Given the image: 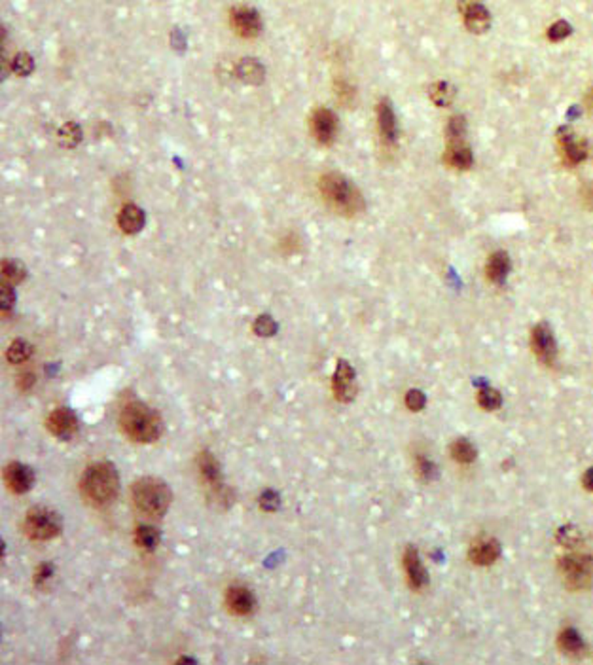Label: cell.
Listing matches in <instances>:
<instances>
[{
    "label": "cell",
    "instance_id": "37",
    "mask_svg": "<svg viewBox=\"0 0 593 665\" xmlns=\"http://www.w3.org/2000/svg\"><path fill=\"white\" fill-rule=\"evenodd\" d=\"M425 404H427V396H425L423 390H408V395H406V406H408V409H411V411H421V409L425 408Z\"/></svg>",
    "mask_w": 593,
    "mask_h": 665
},
{
    "label": "cell",
    "instance_id": "39",
    "mask_svg": "<svg viewBox=\"0 0 593 665\" xmlns=\"http://www.w3.org/2000/svg\"><path fill=\"white\" fill-rule=\"evenodd\" d=\"M0 294H2V313H4V315H8V313L12 311L13 303H15V292H13L12 284L2 283Z\"/></svg>",
    "mask_w": 593,
    "mask_h": 665
},
{
    "label": "cell",
    "instance_id": "33",
    "mask_svg": "<svg viewBox=\"0 0 593 665\" xmlns=\"http://www.w3.org/2000/svg\"><path fill=\"white\" fill-rule=\"evenodd\" d=\"M12 71L17 76H29L34 71V61L29 53H17L12 61Z\"/></svg>",
    "mask_w": 593,
    "mask_h": 665
},
{
    "label": "cell",
    "instance_id": "31",
    "mask_svg": "<svg viewBox=\"0 0 593 665\" xmlns=\"http://www.w3.org/2000/svg\"><path fill=\"white\" fill-rule=\"evenodd\" d=\"M478 404L483 409H488V411H495V409H499L502 406V396L499 390L491 389V387H483L478 393Z\"/></svg>",
    "mask_w": 593,
    "mask_h": 665
},
{
    "label": "cell",
    "instance_id": "42",
    "mask_svg": "<svg viewBox=\"0 0 593 665\" xmlns=\"http://www.w3.org/2000/svg\"><path fill=\"white\" fill-rule=\"evenodd\" d=\"M584 488L593 491V468L586 470V474H584Z\"/></svg>",
    "mask_w": 593,
    "mask_h": 665
},
{
    "label": "cell",
    "instance_id": "16",
    "mask_svg": "<svg viewBox=\"0 0 593 665\" xmlns=\"http://www.w3.org/2000/svg\"><path fill=\"white\" fill-rule=\"evenodd\" d=\"M4 481L13 495H25L33 489L36 474L29 465L13 461L4 468Z\"/></svg>",
    "mask_w": 593,
    "mask_h": 665
},
{
    "label": "cell",
    "instance_id": "32",
    "mask_svg": "<svg viewBox=\"0 0 593 665\" xmlns=\"http://www.w3.org/2000/svg\"><path fill=\"white\" fill-rule=\"evenodd\" d=\"M252 330H254V334L260 337H271L277 334L279 324L275 323V319L271 315H260L252 324Z\"/></svg>",
    "mask_w": 593,
    "mask_h": 665
},
{
    "label": "cell",
    "instance_id": "1",
    "mask_svg": "<svg viewBox=\"0 0 593 665\" xmlns=\"http://www.w3.org/2000/svg\"><path fill=\"white\" fill-rule=\"evenodd\" d=\"M119 491L118 468L108 461H97L89 465L80 478V493L87 504L95 508H106L112 504Z\"/></svg>",
    "mask_w": 593,
    "mask_h": 665
},
{
    "label": "cell",
    "instance_id": "19",
    "mask_svg": "<svg viewBox=\"0 0 593 665\" xmlns=\"http://www.w3.org/2000/svg\"><path fill=\"white\" fill-rule=\"evenodd\" d=\"M377 129L381 135V140L385 145H395L398 138V122H396L395 110L387 99L379 101L377 105Z\"/></svg>",
    "mask_w": 593,
    "mask_h": 665
},
{
    "label": "cell",
    "instance_id": "10",
    "mask_svg": "<svg viewBox=\"0 0 593 665\" xmlns=\"http://www.w3.org/2000/svg\"><path fill=\"white\" fill-rule=\"evenodd\" d=\"M46 427L57 440L68 441L78 434L80 421L71 408H55L47 415Z\"/></svg>",
    "mask_w": 593,
    "mask_h": 665
},
{
    "label": "cell",
    "instance_id": "35",
    "mask_svg": "<svg viewBox=\"0 0 593 665\" xmlns=\"http://www.w3.org/2000/svg\"><path fill=\"white\" fill-rule=\"evenodd\" d=\"M464 131H467V119L462 118L461 114L451 116L446 126V138H461L464 137Z\"/></svg>",
    "mask_w": 593,
    "mask_h": 665
},
{
    "label": "cell",
    "instance_id": "6",
    "mask_svg": "<svg viewBox=\"0 0 593 665\" xmlns=\"http://www.w3.org/2000/svg\"><path fill=\"white\" fill-rule=\"evenodd\" d=\"M561 580L569 590H587L593 586V557L587 553H567L557 561Z\"/></svg>",
    "mask_w": 593,
    "mask_h": 665
},
{
    "label": "cell",
    "instance_id": "13",
    "mask_svg": "<svg viewBox=\"0 0 593 665\" xmlns=\"http://www.w3.org/2000/svg\"><path fill=\"white\" fill-rule=\"evenodd\" d=\"M462 21L470 33L483 34L491 27V13L480 0H459Z\"/></svg>",
    "mask_w": 593,
    "mask_h": 665
},
{
    "label": "cell",
    "instance_id": "25",
    "mask_svg": "<svg viewBox=\"0 0 593 665\" xmlns=\"http://www.w3.org/2000/svg\"><path fill=\"white\" fill-rule=\"evenodd\" d=\"M559 648L563 652L573 654V656H578V654L584 652V639L580 637V633L576 631L574 627H565L563 631L559 633Z\"/></svg>",
    "mask_w": 593,
    "mask_h": 665
},
{
    "label": "cell",
    "instance_id": "28",
    "mask_svg": "<svg viewBox=\"0 0 593 665\" xmlns=\"http://www.w3.org/2000/svg\"><path fill=\"white\" fill-rule=\"evenodd\" d=\"M27 268L17 260H2V279L4 283L20 284L25 281Z\"/></svg>",
    "mask_w": 593,
    "mask_h": 665
},
{
    "label": "cell",
    "instance_id": "36",
    "mask_svg": "<svg viewBox=\"0 0 593 665\" xmlns=\"http://www.w3.org/2000/svg\"><path fill=\"white\" fill-rule=\"evenodd\" d=\"M573 33V27L569 25L567 21H555L554 25L548 29V38L552 40V42H561V40H565L569 34Z\"/></svg>",
    "mask_w": 593,
    "mask_h": 665
},
{
    "label": "cell",
    "instance_id": "3",
    "mask_svg": "<svg viewBox=\"0 0 593 665\" xmlns=\"http://www.w3.org/2000/svg\"><path fill=\"white\" fill-rule=\"evenodd\" d=\"M119 428L131 441L154 444L163 432V421L152 406L135 400L127 402L119 411Z\"/></svg>",
    "mask_w": 593,
    "mask_h": 665
},
{
    "label": "cell",
    "instance_id": "24",
    "mask_svg": "<svg viewBox=\"0 0 593 665\" xmlns=\"http://www.w3.org/2000/svg\"><path fill=\"white\" fill-rule=\"evenodd\" d=\"M133 540H135V544H137L140 550L154 552V550L159 546V542H161V533H159V529L154 527V525H139V527L135 529Z\"/></svg>",
    "mask_w": 593,
    "mask_h": 665
},
{
    "label": "cell",
    "instance_id": "21",
    "mask_svg": "<svg viewBox=\"0 0 593 665\" xmlns=\"http://www.w3.org/2000/svg\"><path fill=\"white\" fill-rule=\"evenodd\" d=\"M146 224V214L145 211L137 207L135 203H127L122 207V211L118 214V226L119 230L124 231L126 235H135L142 231Z\"/></svg>",
    "mask_w": 593,
    "mask_h": 665
},
{
    "label": "cell",
    "instance_id": "38",
    "mask_svg": "<svg viewBox=\"0 0 593 665\" xmlns=\"http://www.w3.org/2000/svg\"><path fill=\"white\" fill-rule=\"evenodd\" d=\"M417 472H419L423 480H432L436 476V465L430 462L425 455H419L417 457Z\"/></svg>",
    "mask_w": 593,
    "mask_h": 665
},
{
    "label": "cell",
    "instance_id": "40",
    "mask_svg": "<svg viewBox=\"0 0 593 665\" xmlns=\"http://www.w3.org/2000/svg\"><path fill=\"white\" fill-rule=\"evenodd\" d=\"M53 574H55V567H53V563H50V561L42 563V565L36 569V573H34V584H36V586H42L46 580L52 578Z\"/></svg>",
    "mask_w": 593,
    "mask_h": 665
},
{
    "label": "cell",
    "instance_id": "34",
    "mask_svg": "<svg viewBox=\"0 0 593 665\" xmlns=\"http://www.w3.org/2000/svg\"><path fill=\"white\" fill-rule=\"evenodd\" d=\"M258 504H260V508H262L264 512H277L279 508H281V495H279L277 491H273V489H265L264 493L260 495Z\"/></svg>",
    "mask_w": 593,
    "mask_h": 665
},
{
    "label": "cell",
    "instance_id": "15",
    "mask_svg": "<svg viewBox=\"0 0 593 665\" xmlns=\"http://www.w3.org/2000/svg\"><path fill=\"white\" fill-rule=\"evenodd\" d=\"M332 390L339 402L355 400L356 396V374L355 368L347 360H337L336 372L332 377Z\"/></svg>",
    "mask_w": 593,
    "mask_h": 665
},
{
    "label": "cell",
    "instance_id": "9",
    "mask_svg": "<svg viewBox=\"0 0 593 665\" xmlns=\"http://www.w3.org/2000/svg\"><path fill=\"white\" fill-rule=\"evenodd\" d=\"M311 135L315 137V140L319 145L323 146H332L334 145V140L337 138V133H339V119L337 116L330 108H316L311 114Z\"/></svg>",
    "mask_w": 593,
    "mask_h": 665
},
{
    "label": "cell",
    "instance_id": "14",
    "mask_svg": "<svg viewBox=\"0 0 593 665\" xmlns=\"http://www.w3.org/2000/svg\"><path fill=\"white\" fill-rule=\"evenodd\" d=\"M224 605L233 616H251L256 611V597L251 587L233 584L226 590Z\"/></svg>",
    "mask_w": 593,
    "mask_h": 665
},
{
    "label": "cell",
    "instance_id": "5",
    "mask_svg": "<svg viewBox=\"0 0 593 665\" xmlns=\"http://www.w3.org/2000/svg\"><path fill=\"white\" fill-rule=\"evenodd\" d=\"M63 531V518L47 506H33L23 520V533L34 542H46L59 536Z\"/></svg>",
    "mask_w": 593,
    "mask_h": 665
},
{
    "label": "cell",
    "instance_id": "27",
    "mask_svg": "<svg viewBox=\"0 0 593 665\" xmlns=\"http://www.w3.org/2000/svg\"><path fill=\"white\" fill-rule=\"evenodd\" d=\"M33 356V345L27 339H13L6 351V358L10 364H23Z\"/></svg>",
    "mask_w": 593,
    "mask_h": 665
},
{
    "label": "cell",
    "instance_id": "26",
    "mask_svg": "<svg viewBox=\"0 0 593 665\" xmlns=\"http://www.w3.org/2000/svg\"><path fill=\"white\" fill-rule=\"evenodd\" d=\"M451 457H453L455 461L461 462V465H470V462L476 461V457H478V449L474 448V444L467 438H459V440H455L451 444Z\"/></svg>",
    "mask_w": 593,
    "mask_h": 665
},
{
    "label": "cell",
    "instance_id": "7",
    "mask_svg": "<svg viewBox=\"0 0 593 665\" xmlns=\"http://www.w3.org/2000/svg\"><path fill=\"white\" fill-rule=\"evenodd\" d=\"M198 472L199 478L203 481L207 488L211 489V495L214 497V501H226L224 493H230V489L224 485L222 480V467L220 462L211 451H201L198 455Z\"/></svg>",
    "mask_w": 593,
    "mask_h": 665
},
{
    "label": "cell",
    "instance_id": "23",
    "mask_svg": "<svg viewBox=\"0 0 593 665\" xmlns=\"http://www.w3.org/2000/svg\"><path fill=\"white\" fill-rule=\"evenodd\" d=\"M510 273V256L504 251H497L489 256L485 264V275L493 284H502Z\"/></svg>",
    "mask_w": 593,
    "mask_h": 665
},
{
    "label": "cell",
    "instance_id": "8",
    "mask_svg": "<svg viewBox=\"0 0 593 665\" xmlns=\"http://www.w3.org/2000/svg\"><path fill=\"white\" fill-rule=\"evenodd\" d=\"M555 140H557L561 159L567 167H576V165L584 163L587 159V142L584 138L576 137L573 129L561 127L557 135H555Z\"/></svg>",
    "mask_w": 593,
    "mask_h": 665
},
{
    "label": "cell",
    "instance_id": "12",
    "mask_svg": "<svg viewBox=\"0 0 593 665\" xmlns=\"http://www.w3.org/2000/svg\"><path fill=\"white\" fill-rule=\"evenodd\" d=\"M531 347L536 358L546 366H552L557 358V343H555L554 332L546 323L536 324L531 332Z\"/></svg>",
    "mask_w": 593,
    "mask_h": 665
},
{
    "label": "cell",
    "instance_id": "4",
    "mask_svg": "<svg viewBox=\"0 0 593 665\" xmlns=\"http://www.w3.org/2000/svg\"><path fill=\"white\" fill-rule=\"evenodd\" d=\"M131 501L140 514L159 520L171 506L173 491L161 478L145 476L131 485Z\"/></svg>",
    "mask_w": 593,
    "mask_h": 665
},
{
    "label": "cell",
    "instance_id": "30",
    "mask_svg": "<svg viewBox=\"0 0 593 665\" xmlns=\"http://www.w3.org/2000/svg\"><path fill=\"white\" fill-rule=\"evenodd\" d=\"M57 138H59L61 146H65V148H74V146L80 145V140H82V129H80L78 124H65V126L61 127L59 133H57Z\"/></svg>",
    "mask_w": 593,
    "mask_h": 665
},
{
    "label": "cell",
    "instance_id": "17",
    "mask_svg": "<svg viewBox=\"0 0 593 665\" xmlns=\"http://www.w3.org/2000/svg\"><path fill=\"white\" fill-rule=\"evenodd\" d=\"M446 152H444V161L448 167L455 169V171H468L472 163H474V156L470 146L461 138H446Z\"/></svg>",
    "mask_w": 593,
    "mask_h": 665
},
{
    "label": "cell",
    "instance_id": "2",
    "mask_svg": "<svg viewBox=\"0 0 593 665\" xmlns=\"http://www.w3.org/2000/svg\"><path fill=\"white\" fill-rule=\"evenodd\" d=\"M319 191L323 196L324 203L330 211L337 212L339 217L353 218L364 211V198L349 178L342 173H326L319 180Z\"/></svg>",
    "mask_w": 593,
    "mask_h": 665
},
{
    "label": "cell",
    "instance_id": "20",
    "mask_svg": "<svg viewBox=\"0 0 593 665\" xmlns=\"http://www.w3.org/2000/svg\"><path fill=\"white\" fill-rule=\"evenodd\" d=\"M499 555H501V544H499V540L495 539L476 540L474 544L470 546V552H468L470 561H472L474 565L481 567L495 563V561L499 560Z\"/></svg>",
    "mask_w": 593,
    "mask_h": 665
},
{
    "label": "cell",
    "instance_id": "11",
    "mask_svg": "<svg viewBox=\"0 0 593 665\" xmlns=\"http://www.w3.org/2000/svg\"><path fill=\"white\" fill-rule=\"evenodd\" d=\"M231 29L241 36V38H256L262 33L264 23L260 13L251 6H235L230 13Z\"/></svg>",
    "mask_w": 593,
    "mask_h": 665
},
{
    "label": "cell",
    "instance_id": "29",
    "mask_svg": "<svg viewBox=\"0 0 593 665\" xmlns=\"http://www.w3.org/2000/svg\"><path fill=\"white\" fill-rule=\"evenodd\" d=\"M429 95L436 106H449L453 99V87L448 82H436L430 86Z\"/></svg>",
    "mask_w": 593,
    "mask_h": 665
},
{
    "label": "cell",
    "instance_id": "43",
    "mask_svg": "<svg viewBox=\"0 0 593 665\" xmlns=\"http://www.w3.org/2000/svg\"><path fill=\"white\" fill-rule=\"evenodd\" d=\"M584 105H586L587 112L593 114V87L586 93V97H584Z\"/></svg>",
    "mask_w": 593,
    "mask_h": 665
},
{
    "label": "cell",
    "instance_id": "41",
    "mask_svg": "<svg viewBox=\"0 0 593 665\" xmlns=\"http://www.w3.org/2000/svg\"><path fill=\"white\" fill-rule=\"evenodd\" d=\"M580 199H582V205L586 207L587 211H593V182L582 186Z\"/></svg>",
    "mask_w": 593,
    "mask_h": 665
},
{
    "label": "cell",
    "instance_id": "22",
    "mask_svg": "<svg viewBox=\"0 0 593 665\" xmlns=\"http://www.w3.org/2000/svg\"><path fill=\"white\" fill-rule=\"evenodd\" d=\"M235 74H237V78L243 84H249V86H260L265 80L264 65L258 59H252V57H244V59L239 61L237 66H235Z\"/></svg>",
    "mask_w": 593,
    "mask_h": 665
},
{
    "label": "cell",
    "instance_id": "18",
    "mask_svg": "<svg viewBox=\"0 0 593 665\" xmlns=\"http://www.w3.org/2000/svg\"><path fill=\"white\" fill-rule=\"evenodd\" d=\"M404 571H406V578H408L409 587H413V590H421L429 584V573H427V569L423 567L421 557H419V552H417L413 546L406 548V552H404Z\"/></svg>",
    "mask_w": 593,
    "mask_h": 665
}]
</instances>
